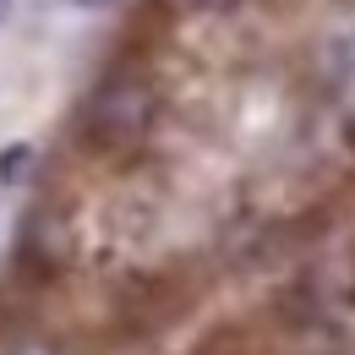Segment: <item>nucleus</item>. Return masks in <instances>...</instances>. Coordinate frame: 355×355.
Listing matches in <instances>:
<instances>
[{
  "label": "nucleus",
  "mask_w": 355,
  "mask_h": 355,
  "mask_svg": "<svg viewBox=\"0 0 355 355\" xmlns=\"http://www.w3.org/2000/svg\"><path fill=\"white\" fill-rule=\"evenodd\" d=\"M153 110H159V98L142 77H110L88 104V137L98 148H132L148 137Z\"/></svg>",
  "instance_id": "nucleus-1"
},
{
  "label": "nucleus",
  "mask_w": 355,
  "mask_h": 355,
  "mask_svg": "<svg viewBox=\"0 0 355 355\" xmlns=\"http://www.w3.org/2000/svg\"><path fill=\"white\" fill-rule=\"evenodd\" d=\"M175 11H230L235 0H170Z\"/></svg>",
  "instance_id": "nucleus-2"
},
{
  "label": "nucleus",
  "mask_w": 355,
  "mask_h": 355,
  "mask_svg": "<svg viewBox=\"0 0 355 355\" xmlns=\"http://www.w3.org/2000/svg\"><path fill=\"white\" fill-rule=\"evenodd\" d=\"M6 17H11V0H0V28H6Z\"/></svg>",
  "instance_id": "nucleus-3"
}]
</instances>
